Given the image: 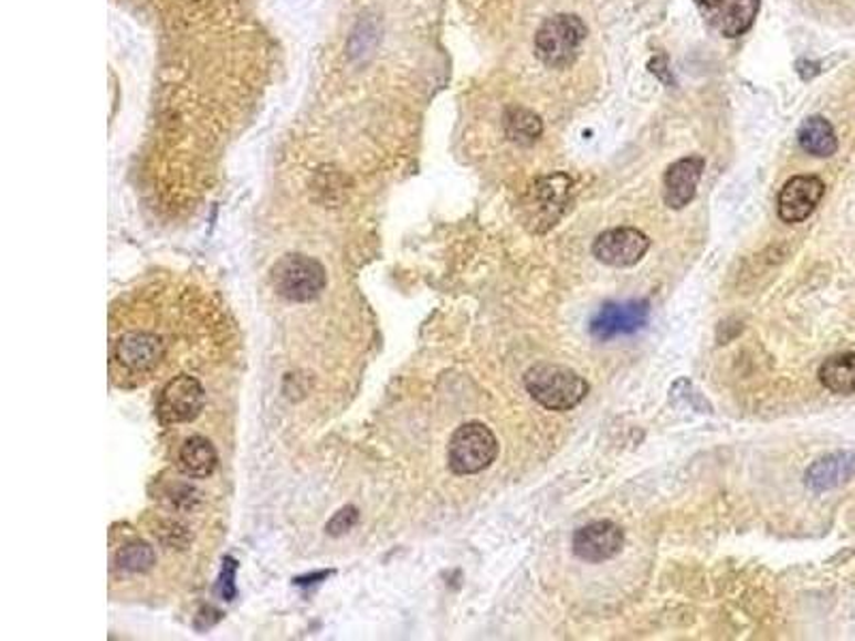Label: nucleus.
Segmentation results:
<instances>
[{
    "label": "nucleus",
    "instance_id": "1",
    "mask_svg": "<svg viewBox=\"0 0 855 641\" xmlns=\"http://www.w3.org/2000/svg\"><path fill=\"white\" fill-rule=\"evenodd\" d=\"M167 355V343L161 334L137 329L125 332L112 343L109 368L114 381L131 387L141 379H148L159 370Z\"/></svg>",
    "mask_w": 855,
    "mask_h": 641
},
{
    "label": "nucleus",
    "instance_id": "2",
    "mask_svg": "<svg viewBox=\"0 0 855 641\" xmlns=\"http://www.w3.org/2000/svg\"><path fill=\"white\" fill-rule=\"evenodd\" d=\"M525 385L535 402L548 411H571L589 393V383L571 368L557 364H535L525 375Z\"/></svg>",
    "mask_w": 855,
    "mask_h": 641
},
{
    "label": "nucleus",
    "instance_id": "3",
    "mask_svg": "<svg viewBox=\"0 0 855 641\" xmlns=\"http://www.w3.org/2000/svg\"><path fill=\"white\" fill-rule=\"evenodd\" d=\"M587 34V24L578 15L559 13L535 34V54L550 69H567L578 61Z\"/></svg>",
    "mask_w": 855,
    "mask_h": 641
},
{
    "label": "nucleus",
    "instance_id": "4",
    "mask_svg": "<svg viewBox=\"0 0 855 641\" xmlns=\"http://www.w3.org/2000/svg\"><path fill=\"white\" fill-rule=\"evenodd\" d=\"M272 285L281 297L304 304L317 300L324 293L328 276L326 267L317 259L296 253L283 256L272 267Z\"/></svg>",
    "mask_w": 855,
    "mask_h": 641
},
{
    "label": "nucleus",
    "instance_id": "5",
    "mask_svg": "<svg viewBox=\"0 0 855 641\" xmlns=\"http://www.w3.org/2000/svg\"><path fill=\"white\" fill-rule=\"evenodd\" d=\"M498 455V441L493 430L479 421L461 425L450 439L447 462L456 475H477L486 471Z\"/></svg>",
    "mask_w": 855,
    "mask_h": 641
},
{
    "label": "nucleus",
    "instance_id": "6",
    "mask_svg": "<svg viewBox=\"0 0 855 641\" xmlns=\"http://www.w3.org/2000/svg\"><path fill=\"white\" fill-rule=\"evenodd\" d=\"M205 389L191 375H178L165 385L157 400V417L163 425L189 423L203 411Z\"/></svg>",
    "mask_w": 855,
    "mask_h": 641
},
{
    "label": "nucleus",
    "instance_id": "7",
    "mask_svg": "<svg viewBox=\"0 0 855 641\" xmlns=\"http://www.w3.org/2000/svg\"><path fill=\"white\" fill-rule=\"evenodd\" d=\"M651 319V302L648 300H631V302H608L603 304L591 319V334L601 340H614L619 336H631L646 327Z\"/></svg>",
    "mask_w": 855,
    "mask_h": 641
},
{
    "label": "nucleus",
    "instance_id": "8",
    "mask_svg": "<svg viewBox=\"0 0 855 641\" xmlns=\"http://www.w3.org/2000/svg\"><path fill=\"white\" fill-rule=\"evenodd\" d=\"M573 180L567 174H552L539 178L530 189V223L532 229L543 233L559 223L560 217L569 208V192Z\"/></svg>",
    "mask_w": 855,
    "mask_h": 641
},
{
    "label": "nucleus",
    "instance_id": "9",
    "mask_svg": "<svg viewBox=\"0 0 855 641\" xmlns=\"http://www.w3.org/2000/svg\"><path fill=\"white\" fill-rule=\"evenodd\" d=\"M701 18L725 39H738L756 24L761 0H695Z\"/></svg>",
    "mask_w": 855,
    "mask_h": 641
},
{
    "label": "nucleus",
    "instance_id": "10",
    "mask_svg": "<svg viewBox=\"0 0 855 641\" xmlns=\"http://www.w3.org/2000/svg\"><path fill=\"white\" fill-rule=\"evenodd\" d=\"M651 240L644 231L633 227H619L603 231L594 244L592 255L612 267H631L648 253Z\"/></svg>",
    "mask_w": 855,
    "mask_h": 641
},
{
    "label": "nucleus",
    "instance_id": "11",
    "mask_svg": "<svg viewBox=\"0 0 855 641\" xmlns=\"http://www.w3.org/2000/svg\"><path fill=\"white\" fill-rule=\"evenodd\" d=\"M625 544V535L619 524L610 519H599L576 530L573 554L584 563H605L614 558Z\"/></svg>",
    "mask_w": 855,
    "mask_h": 641
},
{
    "label": "nucleus",
    "instance_id": "12",
    "mask_svg": "<svg viewBox=\"0 0 855 641\" xmlns=\"http://www.w3.org/2000/svg\"><path fill=\"white\" fill-rule=\"evenodd\" d=\"M825 185L817 176H793L779 195V217L785 223L806 221L820 206Z\"/></svg>",
    "mask_w": 855,
    "mask_h": 641
},
{
    "label": "nucleus",
    "instance_id": "13",
    "mask_svg": "<svg viewBox=\"0 0 855 641\" xmlns=\"http://www.w3.org/2000/svg\"><path fill=\"white\" fill-rule=\"evenodd\" d=\"M704 167H706V160L701 157H687L669 165V169L665 171L663 187H665V203L672 210H683L685 206L692 203L697 185L701 180Z\"/></svg>",
    "mask_w": 855,
    "mask_h": 641
},
{
    "label": "nucleus",
    "instance_id": "14",
    "mask_svg": "<svg viewBox=\"0 0 855 641\" xmlns=\"http://www.w3.org/2000/svg\"><path fill=\"white\" fill-rule=\"evenodd\" d=\"M855 477V455L847 451H836L820 458L806 471V485L815 492L834 490Z\"/></svg>",
    "mask_w": 855,
    "mask_h": 641
},
{
    "label": "nucleus",
    "instance_id": "15",
    "mask_svg": "<svg viewBox=\"0 0 855 641\" xmlns=\"http://www.w3.org/2000/svg\"><path fill=\"white\" fill-rule=\"evenodd\" d=\"M217 466H219V453L201 434L189 437L178 451V469L182 471V475L191 480L210 477L217 471Z\"/></svg>",
    "mask_w": 855,
    "mask_h": 641
},
{
    "label": "nucleus",
    "instance_id": "16",
    "mask_svg": "<svg viewBox=\"0 0 855 641\" xmlns=\"http://www.w3.org/2000/svg\"><path fill=\"white\" fill-rule=\"evenodd\" d=\"M798 141H800L804 153H809L813 157H820V159L832 157L836 153V148H838L836 133H834V128L823 116L806 118L802 123L800 130H798Z\"/></svg>",
    "mask_w": 855,
    "mask_h": 641
},
{
    "label": "nucleus",
    "instance_id": "17",
    "mask_svg": "<svg viewBox=\"0 0 855 641\" xmlns=\"http://www.w3.org/2000/svg\"><path fill=\"white\" fill-rule=\"evenodd\" d=\"M820 381L834 393H855V353H843L825 359L820 368Z\"/></svg>",
    "mask_w": 855,
    "mask_h": 641
},
{
    "label": "nucleus",
    "instance_id": "18",
    "mask_svg": "<svg viewBox=\"0 0 855 641\" xmlns=\"http://www.w3.org/2000/svg\"><path fill=\"white\" fill-rule=\"evenodd\" d=\"M543 133V123L525 107H509L505 114V135L518 146H532Z\"/></svg>",
    "mask_w": 855,
    "mask_h": 641
},
{
    "label": "nucleus",
    "instance_id": "19",
    "mask_svg": "<svg viewBox=\"0 0 855 641\" xmlns=\"http://www.w3.org/2000/svg\"><path fill=\"white\" fill-rule=\"evenodd\" d=\"M155 563H157V554H155L152 545L144 544V542L125 544L116 554L118 569L127 571V574H146L155 567Z\"/></svg>",
    "mask_w": 855,
    "mask_h": 641
},
{
    "label": "nucleus",
    "instance_id": "20",
    "mask_svg": "<svg viewBox=\"0 0 855 641\" xmlns=\"http://www.w3.org/2000/svg\"><path fill=\"white\" fill-rule=\"evenodd\" d=\"M157 539L165 545V547H176V549H184L189 542H191V535H189V528L176 519H163L159 522L157 530H155Z\"/></svg>",
    "mask_w": 855,
    "mask_h": 641
},
{
    "label": "nucleus",
    "instance_id": "21",
    "mask_svg": "<svg viewBox=\"0 0 855 641\" xmlns=\"http://www.w3.org/2000/svg\"><path fill=\"white\" fill-rule=\"evenodd\" d=\"M169 503L173 509L178 512H193L201 503V494L193 485L189 483H178L171 492H169Z\"/></svg>",
    "mask_w": 855,
    "mask_h": 641
},
{
    "label": "nucleus",
    "instance_id": "22",
    "mask_svg": "<svg viewBox=\"0 0 855 641\" xmlns=\"http://www.w3.org/2000/svg\"><path fill=\"white\" fill-rule=\"evenodd\" d=\"M358 522H360V512L353 505H349V507L334 513V517L329 519L326 530H328V535H331V537H340V535H347L349 530H353L358 526Z\"/></svg>",
    "mask_w": 855,
    "mask_h": 641
},
{
    "label": "nucleus",
    "instance_id": "23",
    "mask_svg": "<svg viewBox=\"0 0 855 641\" xmlns=\"http://www.w3.org/2000/svg\"><path fill=\"white\" fill-rule=\"evenodd\" d=\"M235 571H238V563L228 556L223 571H221V581H219V592L225 601L235 599Z\"/></svg>",
    "mask_w": 855,
    "mask_h": 641
},
{
    "label": "nucleus",
    "instance_id": "24",
    "mask_svg": "<svg viewBox=\"0 0 855 641\" xmlns=\"http://www.w3.org/2000/svg\"><path fill=\"white\" fill-rule=\"evenodd\" d=\"M329 574H315V576L310 577H299V579H296L297 586H308V584H317L315 579H326Z\"/></svg>",
    "mask_w": 855,
    "mask_h": 641
}]
</instances>
